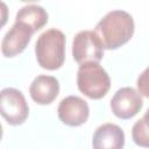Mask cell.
<instances>
[{
  "label": "cell",
  "instance_id": "obj_1",
  "mask_svg": "<svg viewBox=\"0 0 149 149\" xmlns=\"http://www.w3.org/2000/svg\"><path fill=\"white\" fill-rule=\"evenodd\" d=\"M134 30L133 16L126 10L116 9L108 12L98 22L94 33L104 49L115 50L132 38Z\"/></svg>",
  "mask_w": 149,
  "mask_h": 149
},
{
  "label": "cell",
  "instance_id": "obj_2",
  "mask_svg": "<svg viewBox=\"0 0 149 149\" xmlns=\"http://www.w3.org/2000/svg\"><path fill=\"white\" fill-rule=\"evenodd\" d=\"M35 55L38 65L45 70H57L65 61V35L56 28L45 30L35 44Z\"/></svg>",
  "mask_w": 149,
  "mask_h": 149
},
{
  "label": "cell",
  "instance_id": "obj_3",
  "mask_svg": "<svg viewBox=\"0 0 149 149\" xmlns=\"http://www.w3.org/2000/svg\"><path fill=\"white\" fill-rule=\"evenodd\" d=\"M77 86L87 98L98 100L109 91L111 78L99 63H84L77 72Z\"/></svg>",
  "mask_w": 149,
  "mask_h": 149
},
{
  "label": "cell",
  "instance_id": "obj_4",
  "mask_svg": "<svg viewBox=\"0 0 149 149\" xmlns=\"http://www.w3.org/2000/svg\"><path fill=\"white\" fill-rule=\"evenodd\" d=\"M0 114L12 126H20L27 120L29 107L20 90L6 87L0 91Z\"/></svg>",
  "mask_w": 149,
  "mask_h": 149
},
{
  "label": "cell",
  "instance_id": "obj_5",
  "mask_svg": "<svg viewBox=\"0 0 149 149\" xmlns=\"http://www.w3.org/2000/svg\"><path fill=\"white\" fill-rule=\"evenodd\" d=\"M72 56L78 64L99 63L104 57L100 40L92 30L79 31L72 42Z\"/></svg>",
  "mask_w": 149,
  "mask_h": 149
},
{
  "label": "cell",
  "instance_id": "obj_6",
  "mask_svg": "<svg viewBox=\"0 0 149 149\" xmlns=\"http://www.w3.org/2000/svg\"><path fill=\"white\" fill-rule=\"evenodd\" d=\"M143 100L141 94L133 87L119 88L111 99V109L113 114L122 120L132 119L142 108Z\"/></svg>",
  "mask_w": 149,
  "mask_h": 149
},
{
  "label": "cell",
  "instance_id": "obj_7",
  "mask_svg": "<svg viewBox=\"0 0 149 149\" xmlns=\"http://www.w3.org/2000/svg\"><path fill=\"white\" fill-rule=\"evenodd\" d=\"M57 114L59 120L70 127H78L85 123L90 116L87 102L77 95H69L61 100Z\"/></svg>",
  "mask_w": 149,
  "mask_h": 149
},
{
  "label": "cell",
  "instance_id": "obj_8",
  "mask_svg": "<svg viewBox=\"0 0 149 149\" xmlns=\"http://www.w3.org/2000/svg\"><path fill=\"white\" fill-rule=\"evenodd\" d=\"M34 31L27 26L15 22L6 33L1 42V52L5 57H15L21 54L29 44Z\"/></svg>",
  "mask_w": 149,
  "mask_h": 149
},
{
  "label": "cell",
  "instance_id": "obj_9",
  "mask_svg": "<svg viewBox=\"0 0 149 149\" xmlns=\"http://www.w3.org/2000/svg\"><path fill=\"white\" fill-rule=\"evenodd\" d=\"M59 93L58 79L54 76L41 74L37 76L29 87V94L31 99L38 105L51 104Z\"/></svg>",
  "mask_w": 149,
  "mask_h": 149
},
{
  "label": "cell",
  "instance_id": "obj_10",
  "mask_svg": "<svg viewBox=\"0 0 149 149\" xmlns=\"http://www.w3.org/2000/svg\"><path fill=\"white\" fill-rule=\"evenodd\" d=\"M93 149H122L125 133L118 125L104 123L99 126L92 137Z\"/></svg>",
  "mask_w": 149,
  "mask_h": 149
},
{
  "label": "cell",
  "instance_id": "obj_11",
  "mask_svg": "<svg viewBox=\"0 0 149 149\" xmlns=\"http://www.w3.org/2000/svg\"><path fill=\"white\" fill-rule=\"evenodd\" d=\"M15 22L27 26L35 34L37 30H40L47 24L48 13L42 6L35 5V3L26 5L22 8H20L19 12L16 13Z\"/></svg>",
  "mask_w": 149,
  "mask_h": 149
},
{
  "label": "cell",
  "instance_id": "obj_12",
  "mask_svg": "<svg viewBox=\"0 0 149 149\" xmlns=\"http://www.w3.org/2000/svg\"><path fill=\"white\" fill-rule=\"evenodd\" d=\"M148 114H144L139 121H136L132 129L133 141L143 148L149 147V134H148V123H147Z\"/></svg>",
  "mask_w": 149,
  "mask_h": 149
},
{
  "label": "cell",
  "instance_id": "obj_13",
  "mask_svg": "<svg viewBox=\"0 0 149 149\" xmlns=\"http://www.w3.org/2000/svg\"><path fill=\"white\" fill-rule=\"evenodd\" d=\"M147 78H148V70L146 69L142 73H141V76L139 77V79H137V87H139V93L140 94H142L143 97H148L149 94H148V85H147V83H148V80H147Z\"/></svg>",
  "mask_w": 149,
  "mask_h": 149
},
{
  "label": "cell",
  "instance_id": "obj_14",
  "mask_svg": "<svg viewBox=\"0 0 149 149\" xmlns=\"http://www.w3.org/2000/svg\"><path fill=\"white\" fill-rule=\"evenodd\" d=\"M8 21V7L3 1H0V29Z\"/></svg>",
  "mask_w": 149,
  "mask_h": 149
},
{
  "label": "cell",
  "instance_id": "obj_15",
  "mask_svg": "<svg viewBox=\"0 0 149 149\" xmlns=\"http://www.w3.org/2000/svg\"><path fill=\"white\" fill-rule=\"evenodd\" d=\"M1 139H2V126L0 123V141H1Z\"/></svg>",
  "mask_w": 149,
  "mask_h": 149
}]
</instances>
